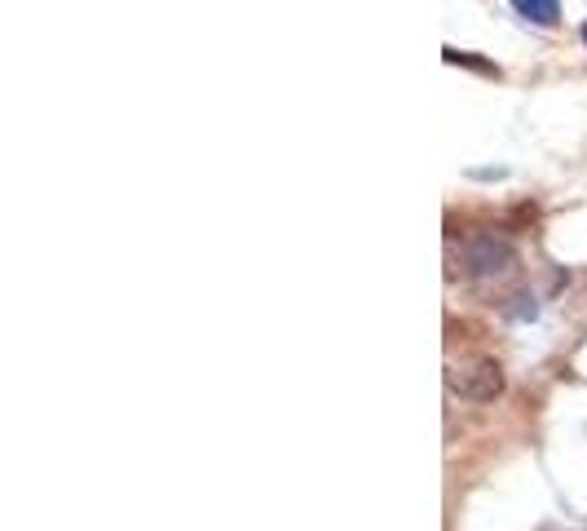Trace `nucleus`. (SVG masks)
Wrapping results in <instances>:
<instances>
[{
    "mask_svg": "<svg viewBox=\"0 0 587 531\" xmlns=\"http://www.w3.org/2000/svg\"><path fill=\"white\" fill-rule=\"evenodd\" d=\"M517 270H522V257H517V248L504 235H473L468 239V248H464V275L473 284L495 288V284H508Z\"/></svg>",
    "mask_w": 587,
    "mask_h": 531,
    "instance_id": "nucleus-1",
    "label": "nucleus"
},
{
    "mask_svg": "<svg viewBox=\"0 0 587 531\" xmlns=\"http://www.w3.org/2000/svg\"><path fill=\"white\" fill-rule=\"evenodd\" d=\"M446 386H451V395H460V399H468V404H495V399L504 395V368H500L495 359L477 355V359L455 364V368L446 372Z\"/></svg>",
    "mask_w": 587,
    "mask_h": 531,
    "instance_id": "nucleus-2",
    "label": "nucleus"
},
{
    "mask_svg": "<svg viewBox=\"0 0 587 531\" xmlns=\"http://www.w3.org/2000/svg\"><path fill=\"white\" fill-rule=\"evenodd\" d=\"M513 9L522 18H531L535 27H557V18H562V4L557 0H513Z\"/></svg>",
    "mask_w": 587,
    "mask_h": 531,
    "instance_id": "nucleus-3",
    "label": "nucleus"
},
{
    "mask_svg": "<svg viewBox=\"0 0 587 531\" xmlns=\"http://www.w3.org/2000/svg\"><path fill=\"white\" fill-rule=\"evenodd\" d=\"M442 58H446L451 67H473V71H486V75H500V67H495V62H482L477 53H460V49H442Z\"/></svg>",
    "mask_w": 587,
    "mask_h": 531,
    "instance_id": "nucleus-4",
    "label": "nucleus"
},
{
    "mask_svg": "<svg viewBox=\"0 0 587 531\" xmlns=\"http://www.w3.org/2000/svg\"><path fill=\"white\" fill-rule=\"evenodd\" d=\"M584 44H587V22H584Z\"/></svg>",
    "mask_w": 587,
    "mask_h": 531,
    "instance_id": "nucleus-5",
    "label": "nucleus"
}]
</instances>
